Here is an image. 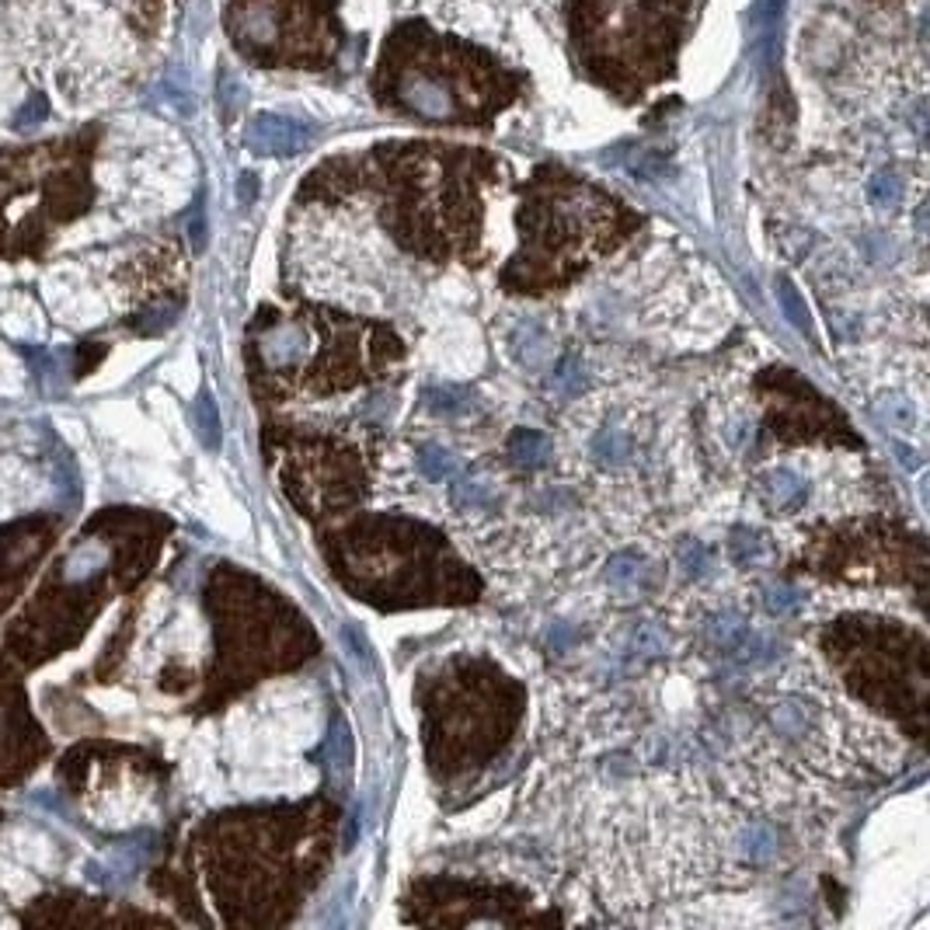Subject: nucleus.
Returning <instances> with one entry per match:
<instances>
[{"instance_id": "obj_1", "label": "nucleus", "mask_w": 930, "mask_h": 930, "mask_svg": "<svg viewBox=\"0 0 930 930\" xmlns=\"http://www.w3.org/2000/svg\"><path fill=\"white\" fill-rule=\"evenodd\" d=\"M503 165L474 147L384 143L360 157H335L311 171L303 200L377 195L381 224L408 252L433 262L474 258L481 234V185Z\"/></svg>"}, {"instance_id": "obj_2", "label": "nucleus", "mask_w": 930, "mask_h": 930, "mask_svg": "<svg viewBox=\"0 0 930 930\" xmlns=\"http://www.w3.org/2000/svg\"><path fill=\"white\" fill-rule=\"evenodd\" d=\"M527 77L457 35L401 22L381 46L370 92L384 109L436 126H492L523 95Z\"/></svg>"}, {"instance_id": "obj_3", "label": "nucleus", "mask_w": 930, "mask_h": 930, "mask_svg": "<svg viewBox=\"0 0 930 930\" xmlns=\"http://www.w3.org/2000/svg\"><path fill=\"white\" fill-rule=\"evenodd\" d=\"M516 224L523 244L503 273V282L516 293H547L628 241L641 217L579 174L544 165L523 185Z\"/></svg>"}, {"instance_id": "obj_4", "label": "nucleus", "mask_w": 930, "mask_h": 930, "mask_svg": "<svg viewBox=\"0 0 930 930\" xmlns=\"http://www.w3.org/2000/svg\"><path fill=\"white\" fill-rule=\"evenodd\" d=\"M325 554L338 582L377 606L468 603L481 589L436 530L398 516L349 523L328 536Z\"/></svg>"}, {"instance_id": "obj_5", "label": "nucleus", "mask_w": 930, "mask_h": 930, "mask_svg": "<svg viewBox=\"0 0 930 930\" xmlns=\"http://www.w3.org/2000/svg\"><path fill=\"white\" fill-rule=\"evenodd\" d=\"M568 43L582 74L638 101L676 74L687 0H568Z\"/></svg>"}, {"instance_id": "obj_6", "label": "nucleus", "mask_w": 930, "mask_h": 930, "mask_svg": "<svg viewBox=\"0 0 930 930\" xmlns=\"http://www.w3.org/2000/svg\"><path fill=\"white\" fill-rule=\"evenodd\" d=\"M523 690L488 663H454L428 687L425 753L439 777L492 760L512 736Z\"/></svg>"}, {"instance_id": "obj_7", "label": "nucleus", "mask_w": 930, "mask_h": 930, "mask_svg": "<svg viewBox=\"0 0 930 930\" xmlns=\"http://www.w3.org/2000/svg\"><path fill=\"white\" fill-rule=\"evenodd\" d=\"M830 659L868 704L923 732L927 711V652L917 635L882 628V620H840L826 635Z\"/></svg>"}, {"instance_id": "obj_8", "label": "nucleus", "mask_w": 930, "mask_h": 930, "mask_svg": "<svg viewBox=\"0 0 930 930\" xmlns=\"http://www.w3.org/2000/svg\"><path fill=\"white\" fill-rule=\"evenodd\" d=\"M224 25L234 49L258 67L328 70L346 39L338 0H230Z\"/></svg>"}, {"instance_id": "obj_9", "label": "nucleus", "mask_w": 930, "mask_h": 930, "mask_svg": "<svg viewBox=\"0 0 930 930\" xmlns=\"http://www.w3.org/2000/svg\"><path fill=\"white\" fill-rule=\"evenodd\" d=\"M363 481V463L355 460V454L328 439H311L286 468V492H293L311 516L352 509L366 492Z\"/></svg>"}, {"instance_id": "obj_10", "label": "nucleus", "mask_w": 930, "mask_h": 930, "mask_svg": "<svg viewBox=\"0 0 930 930\" xmlns=\"http://www.w3.org/2000/svg\"><path fill=\"white\" fill-rule=\"evenodd\" d=\"M771 425L792 439H850V425L836 415V408L795 377H781Z\"/></svg>"}, {"instance_id": "obj_11", "label": "nucleus", "mask_w": 930, "mask_h": 930, "mask_svg": "<svg viewBox=\"0 0 930 930\" xmlns=\"http://www.w3.org/2000/svg\"><path fill=\"white\" fill-rule=\"evenodd\" d=\"M244 140H247V150H255V154L290 157V154H300L303 147H311L314 126H307V122H300L293 116H258L252 119Z\"/></svg>"}, {"instance_id": "obj_12", "label": "nucleus", "mask_w": 930, "mask_h": 930, "mask_svg": "<svg viewBox=\"0 0 930 930\" xmlns=\"http://www.w3.org/2000/svg\"><path fill=\"white\" fill-rule=\"evenodd\" d=\"M763 503L771 506L774 512H795L805 495H809V488L801 485V478H795L792 471H771L763 478Z\"/></svg>"}, {"instance_id": "obj_13", "label": "nucleus", "mask_w": 930, "mask_h": 930, "mask_svg": "<svg viewBox=\"0 0 930 930\" xmlns=\"http://www.w3.org/2000/svg\"><path fill=\"white\" fill-rule=\"evenodd\" d=\"M509 454L516 463H523V468H536V463H544L551 457V443L547 436L533 433V428H516L509 436Z\"/></svg>"}, {"instance_id": "obj_14", "label": "nucleus", "mask_w": 930, "mask_h": 930, "mask_svg": "<svg viewBox=\"0 0 930 930\" xmlns=\"http://www.w3.org/2000/svg\"><path fill=\"white\" fill-rule=\"evenodd\" d=\"M454 503L463 506V509H485L492 503V488L488 481H460V485H454Z\"/></svg>"}, {"instance_id": "obj_15", "label": "nucleus", "mask_w": 930, "mask_h": 930, "mask_svg": "<svg viewBox=\"0 0 930 930\" xmlns=\"http://www.w3.org/2000/svg\"><path fill=\"white\" fill-rule=\"evenodd\" d=\"M454 468H457V460L450 457L443 450V446H428V450H422V471L433 478V481H443V478H450L454 474Z\"/></svg>"}, {"instance_id": "obj_16", "label": "nucleus", "mask_w": 930, "mask_h": 930, "mask_svg": "<svg viewBox=\"0 0 930 930\" xmlns=\"http://www.w3.org/2000/svg\"><path fill=\"white\" fill-rule=\"evenodd\" d=\"M463 398H468V395L457 390V387H436V390H428V395H425V404L433 411H439V415H450V411L468 408V401H463Z\"/></svg>"}, {"instance_id": "obj_17", "label": "nucleus", "mask_w": 930, "mask_h": 930, "mask_svg": "<svg viewBox=\"0 0 930 930\" xmlns=\"http://www.w3.org/2000/svg\"><path fill=\"white\" fill-rule=\"evenodd\" d=\"M732 554H736L742 565H753L763 554V541L749 530H736V536H732Z\"/></svg>"}, {"instance_id": "obj_18", "label": "nucleus", "mask_w": 930, "mask_h": 930, "mask_svg": "<svg viewBox=\"0 0 930 930\" xmlns=\"http://www.w3.org/2000/svg\"><path fill=\"white\" fill-rule=\"evenodd\" d=\"M899 192H903V189H899V182H896V174H889V171H885V174H879V178H874V182H871V203L892 206V203L899 200Z\"/></svg>"}, {"instance_id": "obj_19", "label": "nucleus", "mask_w": 930, "mask_h": 930, "mask_svg": "<svg viewBox=\"0 0 930 930\" xmlns=\"http://www.w3.org/2000/svg\"><path fill=\"white\" fill-rule=\"evenodd\" d=\"M638 576H641V565H638L635 558H617V561L611 565V582H614L617 589H628Z\"/></svg>"}, {"instance_id": "obj_20", "label": "nucleus", "mask_w": 930, "mask_h": 930, "mask_svg": "<svg viewBox=\"0 0 930 930\" xmlns=\"http://www.w3.org/2000/svg\"><path fill=\"white\" fill-rule=\"evenodd\" d=\"M781 11H784V0H760V22H763V28H774Z\"/></svg>"}, {"instance_id": "obj_21", "label": "nucleus", "mask_w": 930, "mask_h": 930, "mask_svg": "<svg viewBox=\"0 0 930 930\" xmlns=\"http://www.w3.org/2000/svg\"><path fill=\"white\" fill-rule=\"evenodd\" d=\"M140 4H154V0H140Z\"/></svg>"}]
</instances>
